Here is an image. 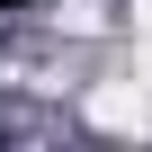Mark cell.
<instances>
[{"instance_id": "cell-3", "label": "cell", "mask_w": 152, "mask_h": 152, "mask_svg": "<svg viewBox=\"0 0 152 152\" xmlns=\"http://www.w3.org/2000/svg\"><path fill=\"white\" fill-rule=\"evenodd\" d=\"M134 36H152V0H134Z\"/></svg>"}, {"instance_id": "cell-2", "label": "cell", "mask_w": 152, "mask_h": 152, "mask_svg": "<svg viewBox=\"0 0 152 152\" xmlns=\"http://www.w3.org/2000/svg\"><path fill=\"white\" fill-rule=\"evenodd\" d=\"M63 27H72V36H90V27H107V0H63Z\"/></svg>"}, {"instance_id": "cell-1", "label": "cell", "mask_w": 152, "mask_h": 152, "mask_svg": "<svg viewBox=\"0 0 152 152\" xmlns=\"http://www.w3.org/2000/svg\"><path fill=\"white\" fill-rule=\"evenodd\" d=\"M90 125H107V134H143V125H152V90H143V81H107V90H90Z\"/></svg>"}]
</instances>
